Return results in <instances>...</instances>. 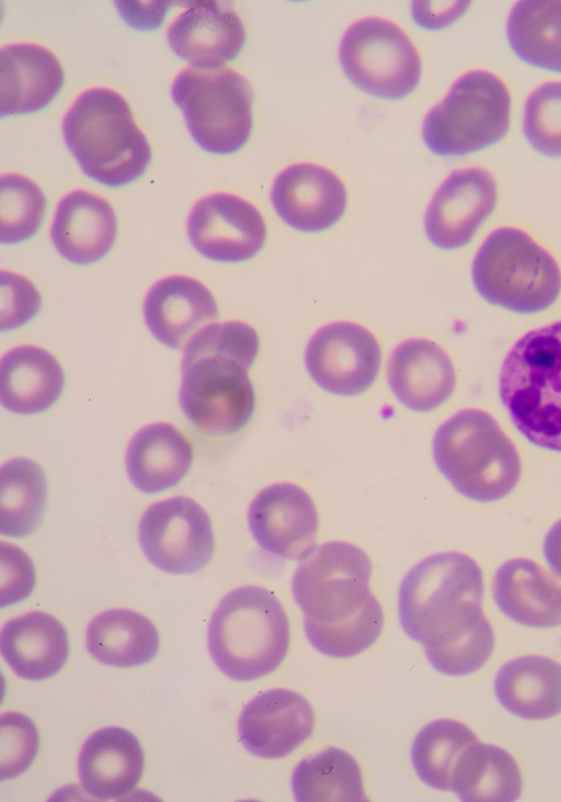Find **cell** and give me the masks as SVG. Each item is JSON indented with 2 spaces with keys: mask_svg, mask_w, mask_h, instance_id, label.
I'll return each instance as SVG.
<instances>
[{
  "mask_svg": "<svg viewBox=\"0 0 561 802\" xmlns=\"http://www.w3.org/2000/svg\"><path fill=\"white\" fill-rule=\"evenodd\" d=\"M171 97L202 149L230 155L248 142L253 125V90L236 70L186 67L174 78Z\"/></svg>",
  "mask_w": 561,
  "mask_h": 802,
  "instance_id": "9c48e42d",
  "label": "cell"
},
{
  "mask_svg": "<svg viewBox=\"0 0 561 802\" xmlns=\"http://www.w3.org/2000/svg\"><path fill=\"white\" fill-rule=\"evenodd\" d=\"M259 344V336L252 326L231 320L206 325L191 337L184 351L221 353L250 368L257 355Z\"/></svg>",
  "mask_w": 561,
  "mask_h": 802,
  "instance_id": "74e56055",
  "label": "cell"
},
{
  "mask_svg": "<svg viewBox=\"0 0 561 802\" xmlns=\"http://www.w3.org/2000/svg\"><path fill=\"white\" fill-rule=\"evenodd\" d=\"M85 644L100 663L115 667L144 665L154 658L159 634L153 623L130 609H111L88 625Z\"/></svg>",
  "mask_w": 561,
  "mask_h": 802,
  "instance_id": "4dcf8cb0",
  "label": "cell"
},
{
  "mask_svg": "<svg viewBox=\"0 0 561 802\" xmlns=\"http://www.w3.org/2000/svg\"><path fill=\"white\" fill-rule=\"evenodd\" d=\"M1 655L21 678L43 680L56 675L69 655L68 633L54 615L33 611L5 622Z\"/></svg>",
  "mask_w": 561,
  "mask_h": 802,
  "instance_id": "484cf974",
  "label": "cell"
},
{
  "mask_svg": "<svg viewBox=\"0 0 561 802\" xmlns=\"http://www.w3.org/2000/svg\"><path fill=\"white\" fill-rule=\"evenodd\" d=\"M499 393L529 442L561 452V320L515 342L501 368Z\"/></svg>",
  "mask_w": 561,
  "mask_h": 802,
  "instance_id": "5b68a950",
  "label": "cell"
},
{
  "mask_svg": "<svg viewBox=\"0 0 561 802\" xmlns=\"http://www.w3.org/2000/svg\"><path fill=\"white\" fill-rule=\"evenodd\" d=\"M35 724L18 712H5L0 718V778L21 775L34 760L38 749Z\"/></svg>",
  "mask_w": 561,
  "mask_h": 802,
  "instance_id": "f35d334b",
  "label": "cell"
},
{
  "mask_svg": "<svg viewBox=\"0 0 561 802\" xmlns=\"http://www.w3.org/2000/svg\"><path fill=\"white\" fill-rule=\"evenodd\" d=\"M248 370L230 355L183 351L179 403L187 420L208 434H231L243 428L255 404Z\"/></svg>",
  "mask_w": 561,
  "mask_h": 802,
  "instance_id": "8fae6325",
  "label": "cell"
},
{
  "mask_svg": "<svg viewBox=\"0 0 561 802\" xmlns=\"http://www.w3.org/2000/svg\"><path fill=\"white\" fill-rule=\"evenodd\" d=\"M217 315L211 292L186 275L159 280L144 301V318L149 331L159 342L173 349L180 348L194 330Z\"/></svg>",
  "mask_w": 561,
  "mask_h": 802,
  "instance_id": "cb8c5ba5",
  "label": "cell"
},
{
  "mask_svg": "<svg viewBox=\"0 0 561 802\" xmlns=\"http://www.w3.org/2000/svg\"><path fill=\"white\" fill-rule=\"evenodd\" d=\"M194 249L218 262H241L264 246L266 225L260 211L247 200L225 192L199 199L186 224Z\"/></svg>",
  "mask_w": 561,
  "mask_h": 802,
  "instance_id": "5bb4252c",
  "label": "cell"
},
{
  "mask_svg": "<svg viewBox=\"0 0 561 802\" xmlns=\"http://www.w3.org/2000/svg\"><path fill=\"white\" fill-rule=\"evenodd\" d=\"M314 713L308 700L289 689L266 690L243 708L238 733L244 748L268 759L282 758L312 733Z\"/></svg>",
  "mask_w": 561,
  "mask_h": 802,
  "instance_id": "e0dca14e",
  "label": "cell"
},
{
  "mask_svg": "<svg viewBox=\"0 0 561 802\" xmlns=\"http://www.w3.org/2000/svg\"><path fill=\"white\" fill-rule=\"evenodd\" d=\"M389 386L411 410L427 413L445 403L456 385L448 354L435 342L412 338L399 343L388 361Z\"/></svg>",
  "mask_w": 561,
  "mask_h": 802,
  "instance_id": "ffe728a7",
  "label": "cell"
},
{
  "mask_svg": "<svg viewBox=\"0 0 561 802\" xmlns=\"http://www.w3.org/2000/svg\"><path fill=\"white\" fill-rule=\"evenodd\" d=\"M433 458L459 494L482 502L507 496L522 473L515 444L490 414L476 408L456 413L437 428Z\"/></svg>",
  "mask_w": 561,
  "mask_h": 802,
  "instance_id": "8992f818",
  "label": "cell"
},
{
  "mask_svg": "<svg viewBox=\"0 0 561 802\" xmlns=\"http://www.w3.org/2000/svg\"><path fill=\"white\" fill-rule=\"evenodd\" d=\"M492 594L511 620L531 628L561 625V585L529 558H512L495 572Z\"/></svg>",
  "mask_w": 561,
  "mask_h": 802,
  "instance_id": "d4e9b609",
  "label": "cell"
},
{
  "mask_svg": "<svg viewBox=\"0 0 561 802\" xmlns=\"http://www.w3.org/2000/svg\"><path fill=\"white\" fill-rule=\"evenodd\" d=\"M524 135L541 155L561 158V81L542 83L524 106Z\"/></svg>",
  "mask_w": 561,
  "mask_h": 802,
  "instance_id": "8d00e7d4",
  "label": "cell"
},
{
  "mask_svg": "<svg viewBox=\"0 0 561 802\" xmlns=\"http://www.w3.org/2000/svg\"><path fill=\"white\" fill-rule=\"evenodd\" d=\"M477 741L476 734L459 721L430 722L417 732L412 744L411 758L419 778L431 788L450 790L459 755Z\"/></svg>",
  "mask_w": 561,
  "mask_h": 802,
  "instance_id": "e575fe53",
  "label": "cell"
},
{
  "mask_svg": "<svg viewBox=\"0 0 561 802\" xmlns=\"http://www.w3.org/2000/svg\"><path fill=\"white\" fill-rule=\"evenodd\" d=\"M61 132L82 172L110 188L134 182L151 160L127 101L108 88L82 92L66 112Z\"/></svg>",
  "mask_w": 561,
  "mask_h": 802,
  "instance_id": "3957f363",
  "label": "cell"
},
{
  "mask_svg": "<svg viewBox=\"0 0 561 802\" xmlns=\"http://www.w3.org/2000/svg\"><path fill=\"white\" fill-rule=\"evenodd\" d=\"M47 500L43 468L33 460L15 458L0 468V533L22 538L39 526Z\"/></svg>",
  "mask_w": 561,
  "mask_h": 802,
  "instance_id": "836d02e7",
  "label": "cell"
},
{
  "mask_svg": "<svg viewBox=\"0 0 561 802\" xmlns=\"http://www.w3.org/2000/svg\"><path fill=\"white\" fill-rule=\"evenodd\" d=\"M291 787L298 802L368 801L357 761L336 747L299 761L293 771Z\"/></svg>",
  "mask_w": 561,
  "mask_h": 802,
  "instance_id": "d6a6232c",
  "label": "cell"
},
{
  "mask_svg": "<svg viewBox=\"0 0 561 802\" xmlns=\"http://www.w3.org/2000/svg\"><path fill=\"white\" fill-rule=\"evenodd\" d=\"M523 779L514 757L505 749L472 743L459 755L450 790L465 802H513L522 794Z\"/></svg>",
  "mask_w": 561,
  "mask_h": 802,
  "instance_id": "f546056e",
  "label": "cell"
},
{
  "mask_svg": "<svg viewBox=\"0 0 561 802\" xmlns=\"http://www.w3.org/2000/svg\"><path fill=\"white\" fill-rule=\"evenodd\" d=\"M543 555L550 569L561 578V520L548 531L543 541Z\"/></svg>",
  "mask_w": 561,
  "mask_h": 802,
  "instance_id": "7bdbcfd3",
  "label": "cell"
},
{
  "mask_svg": "<svg viewBox=\"0 0 561 802\" xmlns=\"http://www.w3.org/2000/svg\"><path fill=\"white\" fill-rule=\"evenodd\" d=\"M1 330L22 327L37 315L42 297L34 284L14 272L1 270Z\"/></svg>",
  "mask_w": 561,
  "mask_h": 802,
  "instance_id": "ab89813d",
  "label": "cell"
},
{
  "mask_svg": "<svg viewBox=\"0 0 561 802\" xmlns=\"http://www.w3.org/2000/svg\"><path fill=\"white\" fill-rule=\"evenodd\" d=\"M210 656L227 677L251 681L274 671L289 646V623L278 598L261 586L227 594L208 625Z\"/></svg>",
  "mask_w": 561,
  "mask_h": 802,
  "instance_id": "277c9868",
  "label": "cell"
},
{
  "mask_svg": "<svg viewBox=\"0 0 561 802\" xmlns=\"http://www.w3.org/2000/svg\"><path fill=\"white\" fill-rule=\"evenodd\" d=\"M145 758L138 738L128 730L108 726L84 742L78 761L83 789L99 800H116L136 788Z\"/></svg>",
  "mask_w": 561,
  "mask_h": 802,
  "instance_id": "7402d4cb",
  "label": "cell"
},
{
  "mask_svg": "<svg viewBox=\"0 0 561 802\" xmlns=\"http://www.w3.org/2000/svg\"><path fill=\"white\" fill-rule=\"evenodd\" d=\"M472 280L485 301L522 314L546 309L561 290V271L552 255L510 226L484 239L473 259Z\"/></svg>",
  "mask_w": 561,
  "mask_h": 802,
  "instance_id": "52a82bcc",
  "label": "cell"
},
{
  "mask_svg": "<svg viewBox=\"0 0 561 802\" xmlns=\"http://www.w3.org/2000/svg\"><path fill=\"white\" fill-rule=\"evenodd\" d=\"M169 46L195 68L216 69L233 60L245 31L233 7L222 1H193L167 30Z\"/></svg>",
  "mask_w": 561,
  "mask_h": 802,
  "instance_id": "d6986e66",
  "label": "cell"
},
{
  "mask_svg": "<svg viewBox=\"0 0 561 802\" xmlns=\"http://www.w3.org/2000/svg\"><path fill=\"white\" fill-rule=\"evenodd\" d=\"M192 460L188 440L171 423L154 422L133 436L125 464L131 484L145 494H154L180 483Z\"/></svg>",
  "mask_w": 561,
  "mask_h": 802,
  "instance_id": "83f0119b",
  "label": "cell"
},
{
  "mask_svg": "<svg viewBox=\"0 0 561 802\" xmlns=\"http://www.w3.org/2000/svg\"><path fill=\"white\" fill-rule=\"evenodd\" d=\"M371 563L358 546L332 541L299 563L291 580L305 633L321 654L356 656L379 637L383 613L369 588Z\"/></svg>",
  "mask_w": 561,
  "mask_h": 802,
  "instance_id": "7a4b0ae2",
  "label": "cell"
},
{
  "mask_svg": "<svg viewBox=\"0 0 561 802\" xmlns=\"http://www.w3.org/2000/svg\"><path fill=\"white\" fill-rule=\"evenodd\" d=\"M117 234L112 205L85 190H73L58 202L50 227L57 252L67 261L85 266L107 255Z\"/></svg>",
  "mask_w": 561,
  "mask_h": 802,
  "instance_id": "44dd1931",
  "label": "cell"
},
{
  "mask_svg": "<svg viewBox=\"0 0 561 802\" xmlns=\"http://www.w3.org/2000/svg\"><path fill=\"white\" fill-rule=\"evenodd\" d=\"M483 576L459 552L427 556L404 576L399 588V620L424 646L431 665L448 676L469 675L490 658L494 632L482 611Z\"/></svg>",
  "mask_w": 561,
  "mask_h": 802,
  "instance_id": "6da1fadb",
  "label": "cell"
},
{
  "mask_svg": "<svg viewBox=\"0 0 561 802\" xmlns=\"http://www.w3.org/2000/svg\"><path fill=\"white\" fill-rule=\"evenodd\" d=\"M45 210V195L34 181L18 173L1 176V244H18L34 236L43 222Z\"/></svg>",
  "mask_w": 561,
  "mask_h": 802,
  "instance_id": "d590c367",
  "label": "cell"
},
{
  "mask_svg": "<svg viewBox=\"0 0 561 802\" xmlns=\"http://www.w3.org/2000/svg\"><path fill=\"white\" fill-rule=\"evenodd\" d=\"M510 114L505 83L488 70H471L427 112L422 137L437 156H465L500 142L508 131Z\"/></svg>",
  "mask_w": 561,
  "mask_h": 802,
  "instance_id": "ba28073f",
  "label": "cell"
},
{
  "mask_svg": "<svg viewBox=\"0 0 561 802\" xmlns=\"http://www.w3.org/2000/svg\"><path fill=\"white\" fill-rule=\"evenodd\" d=\"M271 201L280 219L305 233L333 226L344 214L346 190L328 168L297 162L283 169L274 180Z\"/></svg>",
  "mask_w": 561,
  "mask_h": 802,
  "instance_id": "ac0fdd59",
  "label": "cell"
},
{
  "mask_svg": "<svg viewBox=\"0 0 561 802\" xmlns=\"http://www.w3.org/2000/svg\"><path fill=\"white\" fill-rule=\"evenodd\" d=\"M138 540L153 566L174 575L199 571L210 561L215 549L209 516L185 496L150 505L140 518Z\"/></svg>",
  "mask_w": 561,
  "mask_h": 802,
  "instance_id": "7c38bea8",
  "label": "cell"
},
{
  "mask_svg": "<svg viewBox=\"0 0 561 802\" xmlns=\"http://www.w3.org/2000/svg\"><path fill=\"white\" fill-rule=\"evenodd\" d=\"M506 36L524 63L561 74V0H523L512 8Z\"/></svg>",
  "mask_w": 561,
  "mask_h": 802,
  "instance_id": "1f68e13d",
  "label": "cell"
},
{
  "mask_svg": "<svg viewBox=\"0 0 561 802\" xmlns=\"http://www.w3.org/2000/svg\"><path fill=\"white\" fill-rule=\"evenodd\" d=\"M1 607L27 598L35 586V569L28 555L20 547L1 542Z\"/></svg>",
  "mask_w": 561,
  "mask_h": 802,
  "instance_id": "60d3db41",
  "label": "cell"
},
{
  "mask_svg": "<svg viewBox=\"0 0 561 802\" xmlns=\"http://www.w3.org/2000/svg\"><path fill=\"white\" fill-rule=\"evenodd\" d=\"M62 83V67L47 48L32 43L1 47V117L43 110L56 98Z\"/></svg>",
  "mask_w": 561,
  "mask_h": 802,
  "instance_id": "603a6c76",
  "label": "cell"
},
{
  "mask_svg": "<svg viewBox=\"0 0 561 802\" xmlns=\"http://www.w3.org/2000/svg\"><path fill=\"white\" fill-rule=\"evenodd\" d=\"M65 384L57 359L36 346H19L1 358L0 402L11 413L33 415L51 407Z\"/></svg>",
  "mask_w": 561,
  "mask_h": 802,
  "instance_id": "4316f807",
  "label": "cell"
},
{
  "mask_svg": "<svg viewBox=\"0 0 561 802\" xmlns=\"http://www.w3.org/2000/svg\"><path fill=\"white\" fill-rule=\"evenodd\" d=\"M257 545L286 560H304L316 549L319 518L312 498L291 483L263 488L248 510Z\"/></svg>",
  "mask_w": 561,
  "mask_h": 802,
  "instance_id": "9a60e30c",
  "label": "cell"
},
{
  "mask_svg": "<svg viewBox=\"0 0 561 802\" xmlns=\"http://www.w3.org/2000/svg\"><path fill=\"white\" fill-rule=\"evenodd\" d=\"M339 58L344 74L363 92L398 100L417 87L422 64L405 32L393 22L367 16L344 33Z\"/></svg>",
  "mask_w": 561,
  "mask_h": 802,
  "instance_id": "30bf717a",
  "label": "cell"
},
{
  "mask_svg": "<svg viewBox=\"0 0 561 802\" xmlns=\"http://www.w3.org/2000/svg\"><path fill=\"white\" fill-rule=\"evenodd\" d=\"M380 362V346L375 336L351 321L319 328L305 354L306 368L314 383L341 396H355L368 389L379 373Z\"/></svg>",
  "mask_w": 561,
  "mask_h": 802,
  "instance_id": "4fadbf2b",
  "label": "cell"
},
{
  "mask_svg": "<svg viewBox=\"0 0 561 802\" xmlns=\"http://www.w3.org/2000/svg\"><path fill=\"white\" fill-rule=\"evenodd\" d=\"M494 690L499 702L524 720H543L561 713V664L527 655L513 658L497 671Z\"/></svg>",
  "mask_w": 561,
  "mask_h": 802,
  "instance_id": "f1b7e54d",
  "label": "cell"
},
{
  "mask_svg": "<svg viewBox=\"0 0 561 802\" xmlns=\"http://www.w3.org/2000/svg\"><path fill=\"white\" fill-rule=\"evenodd\" d=\"M468 4L469 2H445L440 7H420L417 2H414L412 10L430 14L435 13V15L419 22L421 26L434 30L449 25L466 11Z\"/></svg>",
  "mask_w": 561,
  "mask_h": 802,
  "instance_id": "b9f144b4",
  "label": "cell"
},
{
  "mask_svg": "<svg viewBox=\"0 0 561 802\" xmlns=\"http://www.w3.org/2000/svg\"><path fill=\"white\" fill-rule=\"evenodd\" d=\"M496 181L484 168L454 170L438 187L424 218L428 240L440 249L467 245L496 204Z\"/></svg>",
  "mask_w": 561,
  "mask_h": 802,
  "instance_id": "2e32d148",
  "label": "cell"
}]
</instances>
